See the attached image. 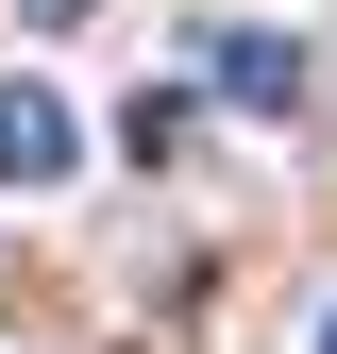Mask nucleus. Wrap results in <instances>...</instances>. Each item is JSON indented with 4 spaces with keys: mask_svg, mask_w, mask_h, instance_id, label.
<instances>
[{
    "mask_svg": "<svg viewBox=\"0 0 337 354\" xmlns=\"http://www.w3.org/2000/svg\"><path fill=\"white\" fill-rule=\"evenodd\" d=\"M68 102H51V84H0V186H68Z\"/></svg>",
    "mask_w": 337,
    "mask_h": 354,
    "instance_id": "obj_1",
    "label": "nucleus"
},
{
    "mask_svg": "<svg viewBox=\"0 0 337 354\" xmlns=\"http://www.w3.org/2000/svg\"><path fill=\"white\" fill-rule=\"evenodd\" d=\"M220 102L236 118H287L304 102V51H287V34H220Z\"/></svg>",
    "mask_w": 337,
    "mask_h": 354,
    "instance_id": "obj_2",
    "label": "nucleus"
},
{
    "mask_svg": "<svg viewBox=\"0 0 337 354\" xmlns=\"http://www.w3.org/2000/svg\"><path fill=\"white\" fill-rule=\"evenodd\" d=\"M17 17H51V34H68V17H84V0H17Z\"/></svg>",
    "mask_w": 337,
    "mask_h": 354,
    "instance_id": "obj_3",
    "label": "nucleus"
},
{
    "mask_svg": "<svg viewBox=\"0 0 337 354\" xmlns=\"http://www.w3.org/2000/svg\"><path fill=\"white\" fill-rule=\"evenodd\" d=\"M320 354H337V337H320Z\"/></svg>",
    "mask_w": 337,
    "mask_h": 354,
    "instance_id": "obj_4",
    "label": "nucleus"
}]
</instances>
